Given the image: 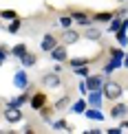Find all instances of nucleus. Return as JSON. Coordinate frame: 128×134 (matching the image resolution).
Here are the masks:
<instances>
[{
	"label": "nucleus",
	"instance_id": "f257e3e1",
	"mask_svg": "<svg viewBox=\"0 0 128 134\" xmlns=\"http://www.w3.org/2000/svg\"><path fill=\"white\" fill-rule=\"evenodd\" d=\"M102 92H104V97L110 99V101H117V99L121 97V92H124V88H121V83L119 81H104V88H102Z\"/></svg>",
	"mask_w": 128,
	"mask_h": 134
},
{
	"label": "nucleus",
	"instance_id": "f03ea898",
	"mask_svg": "<svg viewBox=\"0 0 128 134\" xmlns=\"http://www.w3.org/2000/svg\"><path fill=\"white\" fill-rule=\"evenodd\" d=\"M24 119V114H22V110L18 108V105H4V121L11 125L20 123V121Z\"/></svg>",
	"mask_w": 128,
	"mask_h": 134
},
{
	"label": "nucleus",
	"instance_id": "7ed1b4c3",
	"mask_svg": "<svg viewBox=\"0 0 128 134\" xmlns=\"http://www.w3.org/2000/svg\"><path fill=\"white\" fill-rule=\"evenodd\" d=\"M80 37H82V33L75 31L73 26H69V29H64L62 33H60V42H62L64 46H69V44H77V42H80Z\"/></svg>",
	"mask_w": 128,
	"mask_h": 134
},
{
	"label": "nucleus",
	"instance_id": "20e7f679",
	"mask_svg": "<svg viewBox=\"0 0 128 134\" xmlns=\"http://www.w3.org/2000/svg\"><path fill=\"white\" fill-rule=\"evenodd\" d=\"M47 101H49V99H47V92H33L31 99H29V105L35 110V112H40L44 105H47Z\"/></svg>",
	"mask_w": 128,
	"mask_h": 134
},
{
	"label": "nucleus",
	"instance_id": "39448f33",
	"mask_svg": "<svg viewBox=\"0 0 128 134\" xmlns=\"http://www.w3.org/2000/svg\"><path fill=\"white\" fill-rule=\"evenodd\" d=\"M13 86L20 88V90H27L29 88V75L24 70H16L13 72Z\"/></svg>",
	"mask_w": 128,
	"mask_h": 134
},
{
	"label": "nucleus",
	"instance_id": "423d86ee",
	"mask_svg": "<svg viewBox=\"0 0 128 134\" xmlns=\"http://www.w3.org/2000/svg\"><path fill=\"white\" fill-rule=\"evenodd\" d=\"M42 83L47 88H60V86H62L60 72H47V75H42Z\"/></svg>",
	"mask_w": 128,
	"mask_h": 134
},
{
	"label": "nucleus",
	"instance_id": "0eeeda50",
	"mask_svg": "<svg viewBox=\"0 0 128 134\" xmlns=\"http://www.w3.org/2000/svg\"><path fill=\"white\" fill-rule=\"evenodd\" d=\"M84 81H86L88 90H102L104 88V77L102 75H88V77H84Z\"/></svg>",
	"mask_w": 128,
	"mask_h": 134
},
{
	"label": "nucleus",
	"instance_id": "6e6552de",
	"mask_svg": "<svg viewBox=\"0 0 128 134\" xmlns=\"http://www.w3.org/2000/svg\"><path fill=\"white\" fill-rule=\"evenodd\" d=\"M55 46H58V37H55L53 33H47V35L42 37V42H40V48L44 53H51Z\"/></svg>",
	"mask_w": 128,
	"mask_h": 134
},
{
	"label": "nucleus",
	"instance_id": "1a4fd4ad",
	"mask_svg": "<svg viewBox=\"0 0 128 134\" xmlns=\"http://www.w3.org/2000/svg\"><path fill=\"white\" fill-rule=\"evenodd\" d=\"M124 66V57H115V55H110V59L106 62V66H104V75H110V72H115L117 68H121Z\"/></svg>",
	"mask_w": 128,
	"mask_h": 134
},
{
	"label": "nucleus",
	"instance_id": "9d476101",
	"mask_svg": "<svg viewBox=\"0 0 128 134\" xmlns=\"http://www.w3.org/2000/svg\"><path fill=\"white\" fill-rule=\"evenodd\" d=\"M29 99H31V92H29V88L27 90H22L20 94H16V97H11L9 101H7V105H24V103H29Z\"/></svg>",
	"mask_w": 128,
	"mask_h": 134
},
{
	"label": "nucleus",
	"instance_id": "9b49d317",
	"mask_svg": "<svg viewBox=\"0 0 128 134\" xmlns=\"http://www.w3.org/2000/svg\"><path fill=\"white\" fill-rule=\"evenodd\" d=\"M126 114H128V103H124V101H117L110 108V119H124Z\"/></svg>",
	"mask_w": 128,
	"mask_h": 134
},
{
	"label": "nucleus",
	"instance_id": "f8f14e48",
	"mask_svg": "<svg viewBox=\"0 0 128 134\" xmlns=\"http://www.w3.org/2000/svg\"><path fill=\"white\" fill-rule=\"evenodd\" d=\"M51 59L53 62H69V53H66V48H64V44H60V46H55L51 53Z\"/></svg>",
	"mask_w": 128,
	"mask_h": 134
},
{
	"label": "nucleus",
	"instance_id": "ddd939ff",
	"mask_svg": "<svg viewBox=\"0 0 128 134\" xmlns=\"http://www.w3.org/2000/svg\"><path fill=\"white\" fill-rule=\"evenodd\" d=\"M115 18V11H97V13H91L93 22H110Z\"/></svg>",
	"mask_w": 128,
	"mask_h": 134
},
{
	"label": "nucleus",
	"instance_id": "4468645a",
	"mask_svg": "<svg viewBox=\"0 0 128 134\" xmlns=\"http://www.w3.org/2000/svg\"><path fill=\"white\" fill-rule=\"evenodd\" d=\"M84 116L91 121H104V112L99 108H93V105H88V108L84 110Z\"/></svg>",
	"mask_w": 128,
	"mask_h": 134
},
{
	"label": "nucleus",
	"instance_id": "2eb2a0df",
	"mask_svg": "<svg viewBox=\"0 0 128 134\" xmlns=\"http://www.w3.org/2000/svg\"><path fill=\"white\" fill-rule=\"evenodd\" d=\"M71 103H73V101H71V97H69V94H64V97H60L58 101L53 103V110H55V112H62V110H69V108H71Z\"/></svg>",
	"mask_w": 128,
	"mask_h": 134
},
{
	"label": "nucleus",
	"instance_id": "dca6fc26",
	"mask_svg": "<svg viewBox=\"0 0 128 134\" xmlns=\"http://www.w3.org/2000/svg\"><path fill=\"white\" fill-rule=\"evenodd\" d=\"M88 108V101H86V99H75V101L73 103H71V112H73V114H84V110Z\"/></svg>",
	"mask_w": 128,
	"mask_h": 134
},
{
	"label": "nucleus",
	"instance_id": "f3484780",
	"mask_svg": "<svg viewBox=\"0 0 128 134\" xmlns=\"http://www.w3.org/2000/svg\"><path fill=\"white\" fill-rule=\"evenodd\" d=\"M82 37H86V40H91V42H97V40H102V31L95 29V26H88V29L82 33Z\"/></svg>",
	"mask_w": 128,
	"mask_h": 134
},
{
	"label": "nucleus",
	"instance_id": "a211bd4d",
	"mask_svg": "<svg viewBox=\"0 0 128 134\" xmlns=\"http://www.w3.org/2000/svg\"><path fill=\"white\" fill-rule=\"evenodd\" d=\"M93 59H97V57H73L66 64H69L71 68H77V66H84V64H93Z\"/></svg>",
	"mask_w": 128,
	"mask_h": 134
},
{
	"label": "nucleus",
	"instance_id": "6ab92c4d",
	"mask_svg": "<svg viewBox=\"0 0 128 134\" xmlns=\"http://www.w3.org/2000/svg\"><path fill=\"white\" fill-rule=\"evenodd\" d=\"M27 53H29V48H27V44H24V42L16 44V46L11 48V55H13V57H18V59H22V57H24Z\"/></svg>",
	"mask_w": 128,
	"mask_h": 134
},
{
	"label": "nucleus",
	"instance_id": "aec40b11",
	"mask_svg": "<svg viewBox=\"0 0 128 134\" xmlns=\"http://www.w3.org/2000/svg\"><path fill=\"white\" fill-rule=\"evenodd\" d=\"M35 62H38V55H35V53H27L24 57L20 59V64L27 66V68H29V66H35Z\"/></svg>",
	"mask_w": 128,
	"mask_h": 134
},
{
	"label": "nucleus",
	"instance_id": "412c9836",
	"mask_svg": "<svg viewBox=\"0 0 128 134\" xmlns=\"http://www.w3.org/2000/svg\"><path fill=\"white\" fill-rule=\"evenodd\" d=\"M20 26H22V20H20V18L9 20V24H7V33H18V31H20Z\"/></svg>",
	"mask_w": 128,
	"mask_h": 134
},
{
	"label": "nucleus",
	"instance_id": "4be33fe9",
	"mask_svg": "<svg viewBox=\"0 0 128 134\" xmlns=\"http://www.w3.org/2000/svg\"><path fill=\"white\" fill-rule=\"evenodd\" d=\"M121 20H124V18L115 15V18L108 22V31H110V33H117V31H119V26H121Z\"/></svg>",
	"mask_w": 128,
	"mask_h": 134
},
{
	"label": "nucleus",
	"instance_id": "5701e85b",
	"mask_svg": "<svg viewBox=\"0 0 128 134\" xmlns=\"http://www.w3.org/2000/svg\"><path fill=\"white\" fill-rule=\"evenodd\" d=\"M13 18H18V11L16 9H2L0 11V20H13Z\"/></svg>",
	"mask_w": 128,
	"mask_h": 134
},
{
	"label": "nucleus",
	"instance_id": "b1692460",
	"mask_svg": "<svg viewBox=\"0 0 128 134\" xmlns=\"http://www.w3.org/2000/svg\"><path fill=\"white\" fill-rule=\"evenodd\" d=\"M115 37H117V44H119V46H128V33L126 31H117V33H115Z\"/></svg>",
	"mask_w": 128,
	"mask_h": 134
},
{
	"label": "nucleus",
	"instance_id": "393cba45",
	"mask_svg": "<svg viewBox=\"0 0 128 134\" xmlns=\"http://www.w3.org/2000/svg\"><path fill=\"white\" fill-rule=\"evenodd\" d=\"M73 70H75V75H80V77H88V75H91V66H88V64L77 66V68H73Z\"/></svg>",
	"mask_w": 128,
	"mask_h": 134
},
{
	"label": "nucleus",
	"instance_id": "a878e982",
	"mask_svg": "<svg viewBox=\"0 0 128 134\" xmlns=\"http://www.w3.org/2000/svg\"><path fill=\"white\" fill-rule=\"evenodd\" d=\"M51 125H53V130H73V127H71L69 123H66L64 119H60V121H53Z\"/></svg>",
	"mask_w": 128,
	"mask_h": 134
},
{
	"label": "nucleus",
	"instance_id": "bb28decb",
	"mask_svg": "<svg viewBox=\"0 0 128 134\" xmlns=\"http://www.w3.org/2000/svg\"><path fill=\"white\" fill-rule=\"evenodd\" d=\"M58 22H60V26H62V29H69V26H73V18H71V15H62Z\"/></svg>",
	"mask_w": 128,
	"mask_h": 134
},
{
	"label": "nucleus",
	"instance_id": "cd10ccee",
	"mask_svg": "<svg viewBox=\"0 0 128 134\" xmlns=\"http://www.w3.org/2000/svg\"><path fill=\"white\" fill-rule=\"evenodd\" d=\"M77 88H80V92H82V94H88V88H86V81H80V83H77Z\"/></svg>",
	"mask_w": 128,
	"mask_h": 134
},
{
	"label": "nucleus",
	"instance_id": "c85d7f7f",
	"mask_svg": "<svg viewBox=\"0 0 128 134\" xmlns=\"http://www.w3.org/2000/svg\"><path fill=\"white\" fill-rule=\"evenodd\" d=\"M106 132H108V134H119V132H124V130H121V127H108Z\"/></svg>",
	"mask_w": 128,
	"mask_h": 134
},
{
	"label": "nucleus",
	"instance_id": "c756f323",
	"mask_svg": "<svg viewBox=\"0 0 128 134\" xmlns=\"http://www.w3.org/2000/svg\"><path fill=\"white\" fill-rule=\"evenodd\" d=\"M119 127H121V130H128V121H121V125H119Z\"/></svg>",
	"mask_w": 128,
	"mask_h": 134
},
{
	"label": "nucleus",
	"instance_id": "7c9ffc66",
	"mask_svg": "<svg viewBox=\"0 0 128 134\" xmlns=\"http://www.w3.org/2000/svg\"><path fill=\"white\" fill-rule=\"evenodd\" d=\"M124 66L128 68V55H124Z\"/></svg>",
	"mask_w": 128,
	"mask_h": 134
},
{
	"label": "nucleus",
	"instance_id": "2f4dec72",
	"mask_svg": "<svg viewBox=\"0 0 128 134\" xmlns=\"http://www.w3.org/2000/svg\"><path fill=\"white\" fill-rule=\"evenodd\" d=\"M119 2H124V0H119Z\"/></svg>",
	"mask_w": 128,
	"mask_h": 134
},
{
	"label": "nucleus",
	"instance_id": "473e14b6",
	"mask_svg": "<svg viewBox=\"0 0 128 134\" xmlns=\"http://www.w3.org/2000/svg\"><path fill=\"white\" fill-rule=\"evenodd\" d=\"M0 66H2V62H0Z\"/></svg>",
	"mask_w": 128,
	"mask_h": 134
}]
</instances>
